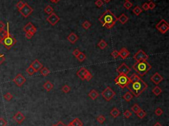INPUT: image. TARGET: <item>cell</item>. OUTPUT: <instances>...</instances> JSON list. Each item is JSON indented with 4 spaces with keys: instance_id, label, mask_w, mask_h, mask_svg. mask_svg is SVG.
I'll return each mask as SVG.
<instances>
[{
    "instance_id": "cell-60",
    "label": "cell",
    "mask_w": 169,
    "mask_h": 126,
    "mask_svg": "<svg viewBox=\"0 0 169 126\" xmlns=\"http://www.w3.org/2000/svg\"><path fill=\"white\" fill-rule=\"evenodd\" d=\"M73 126L72 125V124H71V123H70V124H69L68 125V126Z\"/></svg>"
},
{
    "instance_id": "cell-16",
    "label": "cell",
    "mask_w": 169,
    "mask_h": 126,
    "mask_svg": "<svg viewBox=\"0 0 169 126\" xmlns=\"http://www.w3.org/2000/svg\"><path fill=\"white\" fill-rule=\"evenodd\" d=\"M118 53L119 56H120L121 58L123 59V60L127 58L130 55V52L126 49V48H122V49L120 50V52H118Z\"/></svg>"
},
{
    "instance_id": "cell-64",
    "label": "cell",
    "mask_w": 169,
    "mask_h": 126,
    "mask_svg": "<svg viewBox=\"0 0 169 126\" xmlns=\"http://www.w3.org/2000/svg\"><path fill=\"white\" fill-rule=\"evenodd\" d=\"M125 1H128V0H125Z\"/></svg>"
},
{
    "instance_id": "cell-52",
    "label": "cell",
    "mask_w": 169,
    "mask_h": 126,
    "mask_svg": "<svg viewBox=\"0 0 169 126\" xmlns=\"http://www.w3.org/2000/svg\"><path fill=\"white\" fill-rule=\"evenodd\" d=\"M142 8H143V9L145 10V11H148L149 10L148 3H144L143 5H142Z\"/></svg>"
},
{
    "instance_id": "cell-47",
    "label": "cell",
    "mask_w": 169,
    "mask_h": 126,
    "mask_svg": "<svg viewBox=\"0 0 169 126\" xmlns=\"http://www.w3.org/2000/svg\"><path fill=\"white\" fill-rule=\"evenodd\" d=\"M103 1H102V0H96V1H95V5L97 6L98 7H101L103 5Z\"/></svg>"
},
{
    "instance_id": "cell-32",
    "label": "cell",
    "mask_w": 169,
    "mask_h": 126,
    "mask_svg": "<svg viewBox=\"0 0 169 126\" xmlns=\"http://www.w3.org/2000/svg\"><path fill=\"white\" fill-rule=\"evenodd\" d=\"M44 12L48 15H50L52 13H54V9L50 5H48L44 8Z\"/></svg>"
},
{
    "instance_id": "cell-24",
    "label": "cell",
    "mask_w": 169,
    "mask_h": 126,
    "mask_svg": "<svg viewBox=\"0 0 169 126\" xmlns=\"http://www.w3.org/2000/svg\"><path fill=\"white\" fill-rule=\"evenodd\" d=\"M97 46H98V47L100 49L104 50V49H105L107 47L108 44H107V42L104 40L102 39V40H100L98 43Z\"/></svg>"
},
{
    "instance_id": "cell-39",
    "label": "cell",
    "mask_w": 169,
    "mask_h": 126,
    "mask_svg": "<svg viewBox=\"0 0 169 126\" xmlns=\"http://www.w3.org/2000/svg\"><path fill=\"white\" fill-rule=\"evenodd\" d=\"M92 78V74L90 73V72L88 71V70L86 71V74H85V76H84V80H86L87 81H90Z\"/></svg>"
},
{
    "instance_id": "cell-37",
    "label": "cell",
    "mask_w": 169,
    "mask_h": 126,
    "mask_svg": "<svg viewBox=\"0 0 169 126\" xmlns=\"http://www.w3.org/2000/svg\"><path fill=\"white\" fill-rule=\"evenodd\" d=\"M82 26H83V28L84 29H85V30H88V28L91 26V24L88 21H85L82 24Z\"/></svg>"
},
{
    "instance_id": "cell-10",
    "label": "cell",
    "mask_w": 169,
    "mask_h": 126,
    "mask_svg": "<svg viewBox=\"0 0 169 126\" xmlns=\"http://www.w3.org/2000/svg\"><path fill=\"white\" fill-rule=\"evenodd\" d=\"M26 79L24 76L21 73L17 74V75L15 76V77L13 79V81L16 84L17 87H22L24 83L26 82Z\"/></svg>"
},
{
    "instance_id": "cell-38",
    "label": "cell",
    "mask_w": 169,
    "mask_h": 126,
    "mask_svg": "<svg viewBox=\"0 0 169 126\" xmlns=\"http://www.w3.org/2000/svg\"><path fill=\"white\" fill-rule=\"evenodd\" d=\"M26 72L29 75H34V73H36L35 71L34 70V69L31 67V66H29L27 69H26Z\"/></svg>"
},
{
    "instance_id": "cell-53",
    "label": "cell",
    "mask_w": 169,
    "mask_h": 126,
    "mask_svg": "<svg viewBox=\"0 0 169 126\" xmlns=\"http://www.w3.org/2000/svg\"><path fill=\"white\" fill-rule=\"evenodd\" d=\"M79 53H80V51L78 49H75V50L73 51V55L74 56L77 57L78 55L79 54Z\"/></svg>"
},
{
    "instance_id": "cell-55",
    "label": "cell",
    "mask_w": 169,
    "mask_h": 126,
    "mask_svg": "<svg viewBox=\"0 0 169 126\" xmlns=\"http://www.w3.org/2000/svg\"><path fill=\"white\" fill-rule=\"evenodd\" d=\"M5 27V24L1 21H0V30H3Z\"/></svg>"
},
{
    "instance_id": "cell-48",
    "label": "cell",
    "mask_w": 169,
    "mask_h": 126,
    "mask_svg": "<svg viewBox=\"0 0 169 126\" xmlns=\"http://www.w3.org/2000/svg\"><path fill=\"white\" fill-rule=\"evenodd\" d=\"M24 3H23L22 1H19L18 3H17V7L18 8V9L20 10L21 8L23 7V6H24Z\"/></svg>"
},
{
    "instance_id": "cell-51",
    "label": "cell",
    "mask_w": 169,
    "mask_h": 126,
    "mask_svg": "<svg viewBox=\"0 0 169 126\" xmlns=\"http://www.w3.org/2000/svg\"><path fill=\"white\" fill-rule=\"evenodd\" d=\"M5 56L3 54H0V65L5 62Z\"/></svg>"
},
{
    "instance_id": "cell-23",
    "label": "cell",
    "mask_w": 169,
    "mask_h": 126,
    "mask_svg": "<svg viewBox=\"0 0 169 126\" xmlns=\"http://www.w3.org/2000/svg\"><path fill=\"white\" fill-rule=\"evenodd\" d=\"M110 114L113 118H117V117L120 114V112L119 111V110L118 109V108H114L111 110L110 112Z\"/></svg>"
},
{
    "instance_id": "cell-42",
    "label": "cell",
    "mask_w": 169,
    "mask_h": 126,
    "mask_svg": "<svg viewBox=\"0 0 169 126\" xmlns=\"http://www.w3.org/2000/svg\"><path fill=\"white\" fill-rule=\"evenodd\" d=\"M62 91L64 92V93H68V92H70V90H71V88H70V87H69L68 85H66L62 87Z\"/></svg>"
},
{
    "instance_id": "cell-18",
    "label": "cell",
    "mask_w": 169,
    "mask_h": 126,
    "mask_svg": "<svg viewBox=\"0 0 169 126\" xmlns=\"http://www.w3.org/2000/svg\"><path fill=\"white\" fill-rule=\"evenodd\" d=\"M9 23L7 24V30H0V39L3 40L7 36L8 34H9Z\"/></svg>"
},
{
    "instance_id": "cell-29",
    "label": "cell",
    "mask_w": 169,
    "mask_h": 126,
    "mask_svg": "<svg viewBox=\"0 0 169 126\" xmlns=\"http://www.w3.org/2000/svg\"><path fill=\"white\" fill-rule=\"evenodd\" d=\"M152 92H153V93L155 95V96H159V94L162 92V89L160 88L159 86L157 85L156 87H155V88L153 89Z\"/></svg>"
},
{
    "instance_id": "cell-54",
    "label": "cell",
    "mask_w": 169,
    "mask_h": 126,
    "mask_svg": "<svg viewBox=\"0 0 169 126\" xmlns=\"http://www.w3.org/2000/svg\"><path fill=\"white\" fill-rule=\"evenodd\" d=\"M36 30H37V29H36V27H35V26H33V27H32V28H31V29H30V30H29V31H28V32H31L32 34H35V33H36Z\"/></svg>"
},
{
    "instance_id": "cell-9",
    "label": "cell",
    "mask_w": 169,
    "mask_h": 126,
    "mask_svg": "<svg viewBox=\"0 0 169 126\" xmlns=\"http://www.w3.org/2000/svg\"><path fill=\"white\" fill-rule=\"evenodd\" d=\"M19 11H20V13H21V15H23V17L26 18L33 12V9L32 7H30V6L28 5L26 3H24V6L21 8V9L19 10Z\"/></svg>"
},
{
    "instance_id": "cell-49",
    "label": "cell",
    "mask_w": 169,
    "mask_h": 126,
    "mask_svg": "<svg viewBox=\"0 0 169 126\" xmlns=\"http://www.w3.org/2000/svg\"><path fill=\"white\" fill-rule=\"evenodd\" d=\"M33 36H34V34H32V33L30 32H26V33H25V37H26L27 39H31Z\"/></svg>"
},
{
    "instance_id": "cell-58",
    "label": "cell",
    "mask_w": 169,
    "mask_h": 126,
    "mask_svg": "<svg viewBox=\"0 0 169 126\" xmlns=\"http://www.w3.org/2000/svg\"><path fill=\"white\" fill-rule=\"evenodd\" d=\"M153 126H162V125L159 122H157L156 124H155Z\"/></svg>"
},
{
    "instance_id": "cell-40",
    "label": "cell",
    "mask_w": 169,
    "mask_h": 126,
    "mask_svg": "<svg viewBox=\"0 0 169 126\" xmlns=\"http://www.w3.org/2000/svg\"><path fill=\"white\" fill-rule=\"evenodd\" d=\"M133 4L128 0V1H126V2L124 3V7L126 8V9H130V8L132 7Z\"/></svg>"
},
{
    "instance_id": "cell-35",
    "label": "cell",
    "mask_w": 169,
    "mask_h": 126,
    "mask_svg": "<svg viewBox=\"0 0 169 126\" xmlns=\"http://www.w3.org/2000/svg\"><path fill=\"white\" fill-rule=\"evenodd\" d=\"M96 120H97V122L99 123V124H102L105 122L106 118H105V117L103 115H100V116H98L97 117Z\"/></svg>"
},
{
    "instance_id": "cell-19",
    "label": "cell",
    "mask_w": 169,
    "mask_h": 126,
    "mask_svg": "<svg viewBox=\"0 0 169 126\" xmlns=\"http://www.w3.org/2000/svg\"><path fill=\"white\" fill-rule=\"evenodd\" d=\"M86 71H87V69H86V68L81 67V69L77 72V75L78 76L82 81H84V76H85Z\"/></svg>"
},
{
    "instance_id": "cell-50",
    "label": "cell",
    "mask_w": 169,
    "mask_h": 126,
    "mask_svg": "<svg viewBox=\"0 0 169 126\" xmlns=\"http://www.w3.org/2000/svg\"><path fill=\"white\" fill-rule=\"evenodd\" d=\"M148 6H149V9H153L155 7V3H154L153 2L151 1L149 3H148Z\"/></svg>"
},
{
    "instance_id": "cell-36",
    "label": "cell",
    "mask_w": 169,
    "mask_h": 126,
    "mask_svg": "<svg viewBox=\"0 0 169 126\" xmlns=\"http://www.w3.org/2000/svg\"><path fill=\"white\" fill-rule=\"evenodd\" d=\"M131 109H132V111L134 112L135 114H136L138 111H139L140 110H141V108L139 107V106L137 104H133V106L131 108Z\"/></svg>"
},
{
    "instance_id": "cell-20",
    "label": "cell",
    "mask_w": 169,
    "mask_h": 126,
    "mask_svg": "<svg viewBox=\"0 0 169 126\" xmlns=\"http://www.w3.org/2000/svg\"><path fill=\"white\" fill-rule=\"evenodd\" d=\"M128 19H129V18L124 13H122L118 18H117V21H120V23L122 24V25H124V24H126L128 22Z\"/></svg>"
},
{
    "instance_id": "cell-28",
    "label": "cell",
    "mask_w": 169,
    "mask_h": 126,
    "mask_svg": "<svg viewBox=\"0 0 169 126\" xmlns=\"http://www.w3.org/2000/svg\"><path fill=\"white\" fill-rule=\"evenodd\" d=\"M129 79H130V83H133V82H135V81H138V80H139V79H141V78L137 75V74L133 73L132 75L129 77Z\"/></svg>"
},
{
    "instance_id": "cell-59",
    "label": "cell",
    "mask_w": 169,
    "mask_h": 126,
    "mask_svg": "<svg viewBox=\"0 0 169 126\" xmlns=\"http://www.w3.org/2000/svg\"><path fill=\"white\" fill-rule=\"evenodd\" d=\"M111 0H104V1L106 3H109V2Z\"/></svg>"
},
{
    "instance_id": "cell-22",
    "label": "cell",
    "mask_w": 169,
    "mask_h": 126,
    "mask_svg": "<svg viewBox=\"0 0 169 126\" xmlns=\"http://www.w3.org/2000/svg\"><path fill=\"white\" fill-rule=\"evenodd\" d=\"M88 96H89V97H90V98L93 100L96 99V98L99 96V94H98L97 91L94 90V89H92V90H91L89 93H88Z\"/></svg>"
},
{
    "instance_id": "cell-13",
    "label": "cell",
    "mask_w": 169,
    "mask_h": 126,
    "mask_svg": "<svg viewBox=\"0 0 169 126\" xmlns=\"http://www.w3.org/2000/svg\"><path fill=\"white\" fill-rule=\"evenodd\" d=\"M13 120L18 124H21V123H23L24 120H25V116H24L22 112H17V113L15 114V116H13Z\"/></svg>"
},
{
    "instance_id": "cell-4",
    "label": "cell",
    "mask_w": 169,
    "mask_h": 126,
    "mask_svg": "<svg viewBox=\"0 0 169 126\" xmlns=\"http://www.w3.org/2000/svg\"><path fill=\"white\" fill-rule=\"evenodd\" d=\"M114 82L122 88H124L128 86L130 83V79L127 75L124 74H119V75L114 79Z\"/></svg>"
},
{
    "instance_id": "cell-21",
    "label": "cell",
    "mask_w": 169,
    "mask_h": 126,
    "mask_svg": "<svg viewBox=\"0 0 169 126\" xmlns=\"http://www.w3.org/2000/svg\"><path fill=\"white\" fill-rule=\"evenodd\" d=\"M43 87L47 92H50V91L51 90H52L53 88H54V85H53V84L51 83L50 81H48L44 84Z\"/></svg>"
},
{
    "instance_id": "cell-11",
    "label": "cell",
    "mask_w": 169,
    "mask_h": 126,
    "mask_svg": "<svg viewBox=\"0 0 169 126\" xmlns=\"http://www.w3.org/2000/svg\"><path fill=\"white\" fill-rule=\"evenodd\" d=\"M116 71L119 74H124L128 75V74L131 71V69L126 65V63H122L116 69Z\"/></svg>"
},
{
    "instance_id": "cell-27",
    "label": "cell",
    "mask_w": 169,
    "mask_h": 126,
    "mask_svg": "<svg viewBox=\"0 0 169 126\" xmlns=\"http://www.w3.org/2000/svg\"><path fill=\"white\" fill-rule=\"evenodd\" d=\"M40 74L44 77L48 76L49 74L50 73V71L47 67H42L41 69L40 70Z\"/></svg>"
},
{
    "instance_id": "cell-45",
    "label": "cell",
    "mask_w": 169,
    "mask_h": 126,
    "mask_svg": "<svg viewBox=\"0 0 169 126\" xmlns=\"http://www.w3.org/2000/svg\"><path fill=\"white\" fill-rule=\"evenodd\" d=\"M111 56L114 58V59H116L118 58V57L119 56V53L118 52L117 50H114L112 51V52L111 53Z\"/></svg>"
},
{
    "instance_id": "cell-5",
    "label": "cell",
    "mask_w": 169,
    "mask_h": 126,
    "mask_svg": "<svg viewBox=\"0 0 169 126\" xmlns=\"http://www.w3.org/2000/svg\"><path fill=\"white\" fill-rule=\"evenodd\" d=\"M17 43V40L11 34H8L5 38L1 40V44L7 48V50H10Z\"/></svg>"
},
{
    "instance_id": "cell-43",
    "label": "cell",
    "mask_w": 169,
    "mask_h": 126,
    "mask_svg": "<svg viewBox=\"0 0 169 126\" xmlns=\"http://www.w3.org/2000/svg\"><path fill=\"white\" fill-rule=\"evenodd\" d=\"M155 114L158 116H161L163 114V110L161 108H157L156 110H155Z\"/></svg>"
},
{
    "instance_id": "cell-15",
    "label": "cell",
    "mask_w": 169,
    "mask_h": 126,
    "mask_svg": "<svg viewBox=\"0 0 169 126\" xmlns=\"http://www.w3.org/2000/svg\"><path fill=\"white\" fill-rule=\"evenodd\" d=\"M30 66H31L33 69H34L35 72L39 71L43 67L42 64L38 60H34V62L30 64Z\"/></svg>"
},
{
    "instance_id": "cell-3",
    "label": "cell",
    "mask_w": 169,
    "mask_h": 126,
    "mask_svg": "<svg viewBox=\"0 0 169 126\" xmlns=\"http://www.w3.org/2000/svg\"><path fill=\"white\" fill-rule=\"evenodd\" d=\"M133 69L139 76L143 77L151 69V65L147 62V60L136 62L133 65Z\"/></svg>"
},
{
    "instance_id": "cell-2",
    "label": "cell",
    "mask_w": 169,
    "mask_h": 126,
    "mask_svg": "<svg viewBox=\"0 0 169 126\" xmlns=\"http://www.w3.org/2000/svg\"><path fill=\"white\" fill-rule=\"evenodd\" d=\"M98 20L104 27L110 29L114 26L117 21V17L110 10L108 9L100 16Z\"/></svg>"
},
{
    "instance_id": "cell-33",
    "label": "cell",
    "mask_w": 169,
    "mask_h": 126,
    "mask_svg": "<svg viewBox=\"0 0 169 126\" xmlns=\"http://www.w3.org/2000/svg\"><path fill=\"white\" fill-rule=\"evenodd\" d=\"M33 26H34V25H32V23H28V24H26V25L24 26V28H23V30H24L25 32H28V31H29V30H30V29L33 27Z\"/></svg>"
},
{
    "instance_id": "cell-1",
    "label": "cell",
    "mask_w": 169,
    "mask_h": 126,
    "mask_svg": "<svg viewBox=\"0 0 169 126\" xmlns=\"http://www.w3.org/2000/svg\"><path fill=\"white\" fill-rule=\"evenodd\" d=\"M126 87L133 95H134L135 97H138L141 93H143L146 90L148 87V85L142 79H139L138 81L135 82L130 83Z\"/></svg>"
},
{
    "instance_id": "cell-46",
    "label": "cell",
    "mask_w": 169,
    "mask_h": 126,
    "mask_svg": "<svg viewBox=\"0 0 169 126\" xmlns=\"http://www.w3.org/2000/svg\"><path fill=\"white\" fill-rule=\"evenodd\" d=\"M7 125V121L3 118H0V126H6Z\"/></svg>"
},
{
    "instance_id": "cell-25",
    "label": "cell",
    "mask_w": 169,
    "mask_h": 126,
    "mask_svg": "<svg viewBox=\"0 0 169 126\" xmlns=\"http://www.w3.org/2000/svg\"><path fill=\"white\" fill-rule=\"evenodd\" d=\"M133 94L130 92H127L125 93L124 96H123V98L126 100V102H130L133 98Z\"/></svg>"
},
{
    "instance_id": "cell-7",
    "label": "cell",
    "mask_w": 169,
    "mask_h": 126,
    "mask_svg": "<svg viewBox=\"0 0 169 126\" xmlns=\"http://www.w3.org/2000/svg\"><path fill=\"white\" fill-rule=\"evenodd\" d=\"M156 28L158 30H159L162 34H165L169 29V25L165 20L162 19L159 23H157L156 25Z\"/></svg>"
},
{
    "instance_id": "cell-62",
    "label": "cell",
    "mask_w": 169,
    "mask_h": 126,
    "mask_svg": "<svg viewBox=\"0 0 169 126\" xmlns=\"http://www.w3.org/2000/svg\"><path fill=\"white\" fill-rule=\"evenodd\" d=\"M52 126H56V125H52Z\"/></svg>"
},
{
    "instance_id": "cell-8",
    "label": "cell",
    "mask_w": 169,
    "mask_h": 126,
    "mask_svg": "<svg viewBox=\"0 0 169 126\" xmlns=\"http://www.w3.org/2000/svg\"><path fill=\"white\" fill-rule=\"evenodd\" d=\"M133 59L136 62H141L143 60H147L149 59L148 55L142 50H139L137 52H136L133 56Z\"/></svg>"
},
{
    "instance_id": "cell-56",
    "label": "cell",
    "mask_w": 169,
    "mask_h": 126,
    "mask_svg": "<svg viewBox=\"0 0 169 126\" xmlns=\"http://www.w3.org/2000/svg\"><path fill=\"white\" fill-rule=\"evenodd\" d=\"M56 126H66V125L64 124V123L62 122V121H59L57 123V124H56Z\"/></svg>"
},
{
    "instance_id": "cell-14",
    "label": "cell",
    "mask_w": 169,
    "mask_h": 126,
    "mask_svg": "<svg viewBox=\"0 0 169 126\" xmlns=\"http://www.w3.org/2000/svg\"><path fill=\"white\" fill-rule=\"evenodd\" d=\"M163 80V77H162L158 72H156L151 77V81H152L153 83H154L156 85H158L161 81Z\"/></svg>"
},
{
    "instance_id": "cell-61",
    "label": "cell",
    "mask_w": 169,
    "mask_h": 126,
    "mask_svg": "<svg viewBox=\"0 0 169 126\" xmlns=\"http://www.w3.org/2000/svg\"><path fill=\"white\" fill-rule=\"evenodd\" d=\"M1 44V40L0 39V44Z\"/></svg>"
},
{
    "instance_id": "cell-57",
    "label": "cell",
    "mask_w": 169,
    "mask_h": 126,
    "mask_svg": "<svg viewBox=\"0 0 169 126\" xmlns=\"http://www.w3.org/2000/svg\"><path fill=\"white\" fill-rule=\"evenodd\" d=\"M51 2H52V3H58L60 0H50Z\"/></svg>"
},
{
    "instance_id": "cell-17",
    "label": "cell",
    "mask_w": 169,
    "mask_h": 126,
    "mask_svg": "<svg viewBox=\"0 0 169 126\" xmlns=\"http://www.w3.org/2000/svg\"><path fill=\"white\" fill-rule=\"evenodd\" d=\"M68 40L70 42H71L72 44H75L76 42L79 40V37L77 36V35L75 33H73V32H71L70 34H69V36H68Z\"/></svg>"
},
{
    "instance_id": "cell-26",
    "label": "cell",
    "mask_w": 169,
    "mask_h": 126,
    "mask_svg": "<svg viewBox=\"0 0 169 126\" xmlns=\"http://www.w3.org/2000/svg\"><path fill=\"white\" fill-rule=\"evenodd\" d=\"M70 123L73 126H83V123L79 118H75L72 122Z\"/></svg>"
},
{
    "instance_id": "cell-41",
    "label": "cell",
    "mask_w": 169,
    "mask_h": 126,
    "mask_svg": "<svg viewBox=\"0 0 169 126\" xmlns=\"http://www.w3.org/2000/svg\"><path fill=\"white\" fill-rule=\"evenodd\" d=\"M3 97L7 101H10V100H11L12 98H13V95H12L10 92H7V93L4 95Z\"/></svg>"
},
{
    "instance_id": "cell-63",
    "label": "cell",
    "mask_w": 169,
    "mask_h": 126,
    "mask_svg": "<svg viewBox=\"0 0 169 126\" xmlns=\"http://www.w3.org/2000/svg\"><path fill=\"white\" fill-rule=\"evenodd\" d=\"M148 1H151V0H148Z\"/></svg>"
},
{
    "instance_id": "cell-30",
    "label": "cell",
    "mask_w": 169,
    "mask_h": 126,
    "mask_svg": "<svg viewBox=\"0 0 169 126\" xmlns=\"http://www.w3.org/2000/svg\"><path fill=\"white\" fill-rule=\"evenodd\" d=\"M136 115H137V116L140 119H143L144 118L145 116H146L147 115V113L145 112L144 110H143L142 109H141L139 111H138L136 113Z\"/></svg>"
},
{
    "instance_id": "cell-34",
    "label": "cell",
    "mask_w": 169,
    "mask_h": 126,
    "mask_svg": "<svg viewBox=\"0 0 169 126\" xmlns=\"http://www.w3.org/2000/svg\"><path fill=\"white\" fill-rule=\"evenodd\" d=\"M141 12H142V9L139 7V6H136V7L133 9V13H134L135 15H137V16L140 15Z\"/></svg>"
},
{
    "instance_id": "cell-12",
    "label": "cell",
    "mask_w": 169,
    "mask_h": 126,
    "mask_svg": "<svg viewBox=\"0 0 169 126\" xmlns=\"http://www.w3.org/2000/svg\"><path fill=\"white\" fill-rule=\"evenodd\" d=\"M46 20H47L48 22L51 25L55 26V25H56L57 23L60 21V18L56 13H52V14L50 15V16L46 19Z\"/></svg>"
},
{
    "instance_id": "cell-44",
    "label": "cell",
    "mask_w": 169,
    "mask_h": 126,
    "mask_svg": "<svg viewBox=\"0 0 169 126\" xmlns=\"http://www.w3.org/2000/svg\"><path fill=\"white\" fill-rule=\"evenodd\" d=\"M132 114L131 113L130 110H126V111L124 112V117H125V118H127V119L130 118V117L132 116Z\"/></svg>"
},
{
    "instance_id": "cell-31",
    "label": "cell",
    "mask_w": 169,
    "mask_h": 126,
    "mask_svg": "<svg viewBox=\"0 0 169 126\" xmlns=\"http://www.w3.org/2000/svg\"><path fill=\"white\" fill-rule=\"evenodd\" d=\"M77 58V60L80 62H83V61L86 59V56L84 55V53L83 52H80V53H79V54L77 56V57H76Z\"/></svg>"
},
{
    "instance_id": "cell-6",
    "label": "cell",
    "mask_w": 169,
    "mask_h": 126,
    "mask_svg": "<svg viewBox=\"0 0 169 126\" xmlns=\"http://www.w3.org/2000/svg\"><path fill=\"white\" fill-rule=\"evenodd\" d=\"M101 94L102 96V97H103L106 101L109 102L110 101V100L114 98V96L116 95V93H115L114 91L110 87H107L103 90V91H102V92Z\"/></svg>"
}]
</instances>
